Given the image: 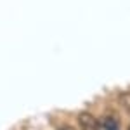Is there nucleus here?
I'll use <instances>...</instances> for the list:
<instances>
[{
	"instance_id": "nucleus-4",
	"label": "nucleus",
	"mask_w": 130,
	"mask_h": 130,
	"mask_svg": "<svg viewBox=\"0 0 130 130\" xmlns=\"http://www.w3.org/2000/svg\"><path fill=\"white\" fill-rule=\"evenodd\" d=\"M61 130H75L73 127H61Z\"/></svg>"
},
{
	"instance_id": "nucleus-1",
	"label": "nucleus",
	"mask_w": 130,
	"mask_h": 130,
	"mask_svg": "<svg viewBox=\"0 0 130 130\" xmlns=\"http://www.w3.org/2000/svg\"><path fill=\"white\" fill-rule=\"evenodd\" d=\"M78 125H80V130H99V121L90 113H80L78 115Z\"/></svg>"
},
{
	"instance_id": "nucleus-2",
	"label": "nucleus",
	"mask_w": 130,
	"mask_h": 130,
	"mask_svg": "<svg viewBox=\"0 0 130 130\" xmlns=\"http://www.w3.org/2000/svg\"><path fill=\"white\" fill-rule=\"evenodd\" d=\"M99 130H120V125H118L116 118H113V116H104V118L99 121Z\"/></svg>"
},
{
	"instance_id": "nucleus-3",
	"label": "nucleus",
	"mask_w": 130,
	"mask_h": 130,
	"mask_svg": "<svg viewBox=\"0 0 130 130\" xmlns=\"http://www.w3.org/2000/svg\"><path fill=\"white\" fill-rule=\"evenodd\" d=\"M121 102H123V106L130 111V94H123V95H121Z\"/></svg>"
},
{
	"instance_id": "nucleus-5",
	"label": "nucleus",
	"mask_w": 130,
	"mask_h": 130,
	"mask_svg": "<svg viewBox=\"0 0 130 130\" xmlns=\"http://www.w3.org/2000/svg\"><path fill=\"white\" fill-rule=\"evenodd\" d=\"M128 130H130V127H128Z\"/></svg>"
}]
</instances>
